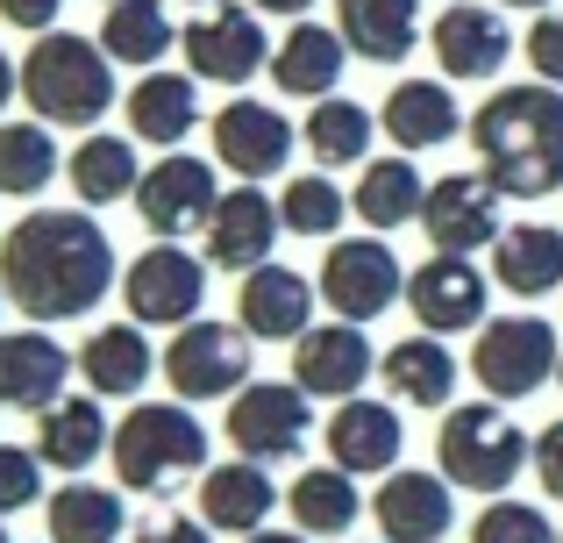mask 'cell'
I'll use <instances>...</instances> for the list:
<instances>
[{"instance_id":"obj_44","label":"cell","mask_w":563,"mask_h":543,"mask_svg":"<svg viewBox=\"0 0 563 543\" xmlns=\"http://www.w3.org/2000/svg\"><path fill=\"white\" fill-rule=\"evenodd\" d=\"M57 8H65V0H0V22H14V29H51L57 22Z\"/></svg>"},{"instance_id":"obj_51","label":"cell","mask_w":563,"mask_h":543,"mask_svg":"<svg viewBox=\"0 0 563 543\" xmlns=\"http://www.w3.org/2000/svg\"><path fill=\"white\" fill-rule=\"evenodd\" d=\"M108 8H114V0H108Z\"/></svg>"},{"instance_id":"obj_52","label":"cell","mask_w":563,"mask_h":543,"mask_svg":"<svg viewBox=\"0 0 563 543\" xmlns=\"http://www.w3.org/2000/svg\"><path fill=\"white\" fill-rule=\"evenodd\" d=\"M0 543H8V536H0Z\"/></svg>"},{"instance_id":"obj_39","label":"cell","mask_w":563,"mask_h":543,"mask_svg":"<svg viewBox=\"0 0 563 543\" xmlns=\"http://www.w3.org/2000/svg\"><path fill=\"white\" fill-rule=\"evenodd\" d=\"M278 215H286L292 237H335V222H343V194H335L329 180H292L286 200H278Z\"/></svg>"},{"instance_id":"obj_49","label":"cell","mask_w":563,"mask_h":543,"mask_svg":"<svg viewBox=\"0 0 563 543\" xmlns=\"http://www.w3.org/2000/svg\"><path fill=\"white\" fill-rule=\"evenodd\" d=\"M507 8H550V0H507Z\"/></svg>"},{"instance_id":"obj_15","label":"cell","mask_w":563,"mask_h":543,"mask_svg":"<svg viewBox=\"0 0 563 543\" xmlns=\"http://www.w3.org/2000/svg\"><path fill=\"white\" fill-rule=\"evenodd\" d=\"M372 344H364V322L335 315L329 329H307L292 344V387L307 393H329V401H357V387L372 379Z\"/></svg>"},{"instance_id":"obj_33","label":"cell","mask_w":563,"mask_h":543,"mask_svg":"<svg viewBox=\"0 0 563 543\" xmlns=\"http://www.w3.org/2000/svg\"><path fill=\"white\" fill-rule=\"evenodd\" d=\"M357 515H364V501H357L343 465H314V473L292 479V522H300L307 536H343Z\"/></svg>"},{"instance_id":"obj_14","label":"cell","mask_w":563,"mask_h":543,"mask_svg":"<svg viewBox=\"0 0 563 543\" xmlns=\"http://www.w3.org/2000/svg\"><path fill=\"white\" fill-rule=\"evenodd\" d=\"M407 307L428 336H450V329H478L485 322V272L456 251H435L421 272H407Z\"/></svg>"},{"instance_id":"obj_35","label":"cell","mask_w":563,"mask_h":543,"mask_svg":"<svg viewBox=\"0 0 563 543\" xmlns=\"http://www.w3.org/2000/svg\"><path fill=\"white\" fill-rule=\"evenodd\" d=\"M100 51L114 57V65H157V57L172 51V22L157 0H114L108 22H100Z\"/></svg>"},{"instance_id":"obj_2","label":"cell","mask_w":563,"mask_h":543,"mask_svg":"<svg viewBox=\"0 0 563 543\" xmlns=\"http://www.w3.org/2000/svg\"><path fill=\"white\" fill-rule=\"evenodd\" d=\"M471 151L493 194L507 200H542L563 194V86H499L471 115Z\"/></svg>"},{"instance_id":"obj_19","label":"cell","mask_w":563,"mask_h":543,"mask_svg":"<svg viewBox=\"0 0 563 543\" xmlns=\"http://www.w3.org/2000/svg\"><path fill=\"white\" fill-rule=\"evenodd\" d=\"M435 57L450 79H493L514 57V29L499 22L493 8H471V0H450L435 22Z\"/></svg>"},{"instance_id":"obj_17","label":"cell","mask_w":563,"mask_h":543,"mask_svg":"<svg viewBox=\"0 0 563 543\" xmlns=\"http://www.w3.org/2000/svg\"><path fill=\"white\" fill-rule=\"evenodd\" d=\"M235 315H243L250 336H264V344H300L307 329H314V286H307L292 265H272L264 258L257 272H243V293H235Z\"/></svg>"},{"instance_id":"obj_46","label":"cell","mask_w":563,"mask_h":543,"mask_svg":"<svg viewBox=\"0 0 563 543\" xmlns=\"http://www.w3.org/2000/svg\"><path fill=\"white\" fill-rule=\"evenodd\" d=\"M250 8H257V14H307L314 0H250Z\"/></svg>"},{"instance_id":"obj_9","label":"cell","mask_w":563,"mask_h":543,"mask_svg":"<svg viewBox=\"0 0 563 543\" xmlns=\"http://www.w3.org/2000/svg\"><path fill=\"white\" fill-rule=\"evenodd\" d=\"M399 286H407V272H399V258L385 251L378 237L335 243L329 265H321V301H329L343 322H372V315H385V307L399 301Z\"/></svg>"},{"instance_id":"obj_4","label":"cell","mask_w":563,"mask_h":543,"mask_svg":"<svg viewBox=\"0 0 563 543\" xmlns=\"http://www.w3.org/2000/svg\"><path fill=\"white\" fill-rule=\"evenodd\" d=\"M192 465H207V430L179 401H143L122 415V430H114V479L122 487L151 493L172 473H192Z\"/></svg>"},{"instance_id":"obj_26","label":"cell","mask_w":563,"mask_h":543,"mask_svg":"<svg viewBox=\"0 0 563 543\" xmlns=\"http://www.w3.org/2000/svg\"><path fill=\"white\" fill-rule=\"evenodd\" d=\"M493 279L507 293H521V301H536V293H563V229H550V222L507 229L499 251H493Z\"/></svg>"},{"instance_id":"obj_21","label":"cell","mask_w":563,"mask_h":543,"mask_svg":"<svg viewBox=\"0 0 563 543\" xmlns=\"http://www.w3.org/2000/svg\"><path fill=\"white\" fill-rule=\"evenodd\" d=\"M378 122H385V137L399 143V151H435V143H450L456 137V94L442 79H399L393 94H385V108H378Z\"/></svg>"},{"instance_id":"obj_38","label":"cell","mask_w":563,"mask_h":543,"mask_svg":"<svg viewBox=\"0 0 563 543\" xmlns=\"http://www.w3.org/2000/svg\"><path fill=\"white\" fill-rule=\"evenodd\" d=\"M300 137H307V151H314L321 165H357V158L372 151V115H364L357 100H335L329 94L314 115H307Z\"/></svg>"},{"instance_id":"obj_48","label":"cell","mask_w":563,"mask_h":543,"mask_svg":"<svg viewBox=\"0 0 563 543\" xmlns=\"http://www.w3.org/2000/svg\"><path fill=\"white\" fill-rule=\"evenodd\" d=\"M250 543H307V536H278V530H264V536H250Z\"/></svg>"},{"instance_id":"obj_18","label":"cell","mask_w":563,"mask_h":543,"mask_svg":"<svg viewBox=\"0 0 563 543\" xmlns=\"http://www.w3.org/2000/svg\"><path fill=\"white\" fill-rule=\"evenodd\" d=\"M278 222H286V215H278L264 194L235 186V194H221L214 215H207V258H214L221 272H257L264 258H272V243H278Z\"/></svg>"},{"instance_id":"obj_22","label":"cell","mask_w":563,"mask_h":543,"mask_svg":"<svg viewBox=\"0 0 563 543\" xmlns=\"http://www.w3.org/2000/svg\"><path fill=\"white\" fill-rule=\"evenodd\" d=\"M372 508H378V530L393 543H435V536H450V522H456L450 487L428 479V473H393Z\"/></svg>"},{"instance_id":"obj_36","label":"cell","mask_w":563,"mask_h":543,"mask_svg":"<svg viewBox=\"0 0 563 543\" xmlns=\"http://www.w3.org/2000/svg\"><path fill=\"white\" fill-rule=\"evenodd\" d=\"M122 536V493L65 487L51 493V543H114Z\"/></svg>"},{"instance_id":"obj_1","label":"cell","mask_w":563,"mask_h":543,"mask_svg":"<svg viewBox=\"0 0 563 543\" xmlns=\"http://www.w3.org/2000/svg\"><path fill=\"white\" fill-rule=\"evenodd\" d=\"M0 286L29 322H71L108 301L114 286V243L79 208H36L0 243Z\"/></svg>"},{"instance_id":"obj_10","label":"cell","mask_w":563,"mask_h":543,"mask_svg":"<svg viewBox=\"0 0 563 543\" xmlns=\"http://www.w3.org/2000/svg\"><path fill=\"white\" fill-rule=\"evenodd\" d=\"M122 293H129V315H136V322H165V329H186V322H200L207 272H200V258H186L179 243H165V251H143L136 265H129Z\"/></svg>"},{"instance_id":"obj_42","label":"cell","mask_w":563,"mask_h":543,"mask_svg":"<svg viewBox=\"0 0 563 543\" xmlns=\"http://www.w3.org/2000/svg\"><path fill=\"white\" fill-rule=\"evenodd\" d=\"M528 65H536V79L563 86V14H542V22L528 29Z\"/></svg>"},{"instance_id":"obj_37","label":"cell","mask_w":563,"mask_h":543,"mask_svg":"<svg viewBox=\"0 0 563 543\" xmlns=\"http://www.w3.org/2000/svg\"><path fill=\"white\" fill-rule=\"evenodd\" d=\"M57 180V143L43 122H8L0 129V194H43Z\"/></svg>"},{"instance_id":"obj_5","label":"cell","mask_w":563,"mask_h":543,"mask_svg":"<svg viewBox=\"0 0 563 543\" xmlns=\"http://www.w3.org/2000/svg\"><path fill=\"white\" fill-rule=\"evenodd\" d=\"M435 458H442V479H456V487H471V493H499L514 473H521L528 436L514 430L499 408L471 401V408H456V415L442 422Z\"/></svg>"},{"instance_id":"obj_30","label":"cell","mask_w":563,"mask_h":543,"mask_svg":"<svg viewBox=\"0 0 563 543\" xmlns=\"http://www.w3.org/2000/svg\"><path fill=\"white\" fill-rule=\"evenodd\" d=\"M100 444H108V422H100L93 401L43 408V422H36V458L43 465H57V473H86V465L100 458Z\"/></svg>"},{"instance_id":"obj_27","label":"cell","mask_w":563,"mask_h":543,"mask_svg":"<svg viewBox=\"0 0 563 543\" xmlns=\"http://www.w3.org/2000/svg\"><path fill=\"white\" fill-rule=\"evenodd\" d=\"M335 22H343V43L357 57H372V65H399L421 43L413 0H335Z\"/></svg>"},{"instance_id":"obj_40","label":"cell","mask_w":563,"mask_h":543,"mask_svg":"<svg viewBox=\"0 0 563 543\" xmlns=\"http://www.w3.org/2000/svg\"><path fill=\"white\" fill-rule=\"evenodd\" d=\"M471 543H563L542 508H521V501H493L478 522H471Z\"/></svg>"},{"instance_id":"obj_13","label":"cell","mask_w":563,"mask_h":543,"mask_svg":"<svg viewBox=\"0 0 563 543\" xmlns=\"http://www.w3.org/2000/svg\"><path fill=\"white\" fill-rule=\"evenodd\" d=\"M307 436V387H278V379H264V387H243L229 408V444L243 450V458L272 465V458H292Z\"/></svg>"},{"instance_id":"obj_16","label":"cell","mask_w":563,"mask_h":543,"mask_svg":"<svg viewBox=\"0 0 563 543\" xmlns=\"http://www.w3.org/2000/svg\"><path fill=\"white\" fill-rule=\"evenodd\" d=\"M214 158L235 180H272L292 158V122L278 108H264V100H229L214 115Z\"/></svg>"},{"instance_id":"obj_31","label":"cell","mask_w":563,"mask_h":543,"mask_svg":"<svg viewBox=\"0 0 563 543\" xmlns=\"http://www.w3.org/2000/svg\"><path fill=\"white\" fill-rule=\"evenodd\" d=\"M421 200H428V180L413 172L407 151H399V158H378V165H364V180H357V215H364L372 229L413 222V215H421Z\"/></svg>"},{"instance_id":"obj_32","label":"cell","mask_w":563,"mask_h":543,"mask_svg":"<svg viewBox=\"0 0 563 543\" xmlns=\"http://www.w3.org/2000/svg\"><path fill=\"white\" fill-rule=\"evenodd\" d=\"M151 344H143L136 329H122V322H108V329H93L86 336V350H79V372H86V387L93 393H136L143 379H151Z\"/></svg>"},{"instance_id":"obj_8","label":"cell","mask_w":563,"mask_h":543,"mask_svg":"<svg viewBox=\"0 0 563 543\" xmlns=\"http://www.w3.org/2000/svg\"><path fill=\"white\" fill-rule=\"evenodd\" d=\"M499 200H507V194H493L485 172H450V180H435L428 200H421L428 243H435V251H456V258L499 243V237H507V229H499Z\"/></svg>"},{"instance_id":"obj_20","label":"cell","mask_w":563,"mask_h":543,"mask_svg":"<svg viewBox=\"0 0 563 543\" xmlns=\"http://www.w3.org/2000/svg\"><path fill=\"white\" fill-rule=\"evenodd\" d=\"M71 365L79 358H65V344H51L43 329L0 336V408H57Z\"/></svg>"},{"instance_id":"obj_25","label":"cell","mask_w":563,"mask_h":543,"mask_svg":"<svg viewBox=\"0 0 563 543\" xmlns=\"http://www.w3.org/2000/svg\"><path fill=\"white\" fill-rule=\"evenodd\" d=\"M343 29H321V22H300L286 43L272 51V79L278 94H300V100H329L335 79H343Z\"/></svg>"},{"instance_id":"obj_23","label":"cell","mask_w":563,"mask_h":543,"mask_svg":"<svg viewBox=\"0 0 563 543\" xmlns=\"http://www.w3.org/2000/svg\"><path fill=\"white\" fill-rule=\"evenodd\" d=\"M272 501H278V487L264 479L257 458H229V465H214V473L200 479V515H207V530L257 536L264 515H272Z\"/></svg>"},{"instance_id":"obj_28","label":"cell","mask_w":563,"mask_h":543,"mask_svg":"<svg viewBox=\"0 0 563 543\" xmlns=\"http://www.w3.org/2000/svg\"><path fill=\"white\" fill-rule=\"evenodd\" d=\"M378 372H385V387H393L407 408H442L456 393V358L435 344V336H407V344H393Z\"/></svg>"},{"instance_id":"obj_43","label":"cell","mask_w":563,"mask_h":543,"mask_svg":"<svg viewBox=\"0 0 563 543\" xmlns=\"http://www.w3.org/2000/svg\"><path fill=\"white\" fill-rule=\"evenodd\" d=\"M536 473H542V487L563 501V422H550V430L536 436Z\"/></svg>"},{"instance_id":"obj_50","label":"cell","mask_w":563,"mask_h":543,"mask_svg":"<svg viewBox=\"0 0 563 543\" xmlns=\"http://www.w3.org/2000/svg\"><path fill=\"white\" fill-rule=\"evenodd\" d=\"M556 379H563V365H556Z\"/></svg>"},{"instance_id":"obj_45","label":"cell","mask_w":563,"mask_h":543,"mask_svg":"<svg viewBox=\"0 0 563 543\" xmlns=\"http://www.w3.org/2000/svg\"><path fill=\"white\" fill-rule=\"evenodd\" d=\"M143 543H207L200 522H186V515H157L151 530H143Z\"/></svg>"},{"instance_id":"obj_12","label":"cell","mask_w":563,"mask_h":543,"mask_svg":"<svg viewBox=\"0 0 563 543\" xmlns=\"http://www.w3.org/2000/svg\"><path fill=\"white\" fill-rule=\"evenodd\" d=\"M264 57H272V43H264V22L250 8H214L200 22H186V72L192 79L243 86V79H257Z\"/></svg>"},{"instance_id":"obj_34","label":"cell","mask_w":563,"mask_h":543,"mask_svg":"<svg viewBox=\"0 0 563 543\" xmlns=\"http://www.w3.org/2000/svg\"><path fill=\"white\" fill-rule=\"evenodd\" d=\"M143 172H136V151H129L122 137H86L79 151H71V194L86 200V208H108V200L136 194Z\"/></svg>"},{"instance_id":"obj_24","label":"cell","mask_w":563,"mask_h":543,"mask_svg":"<svg viewBox=\"0 0 563 543\" xmlns=\"http://www.w3.org/2000/svg\"><path fill=\"white\" fill-rule=\"evenodd\" d=\"M329 458L343 473H393L399 465V415L385 401H343L329 415Z\"/></svg>"},{"instance_id":"obj_6","label":"cell","mask_w":563,"mask_h":543,"mask_svg":"<svg viewBox=\"0 0 563 543\" xmlns=\"http://www.w3.org/2000/svg\"><path fill=\"white\" fill-rule=\"evenodd\" d=\"M556 329L542 315H499L478 329V350H471V372L493 401H528V393L550 387L556 372Z\"/></svg>"},{"instance_id":"obj_11","label":"cell","mask_w":563,"mask_h":543,"mask_svg":"<svg viewBox=\"0 0 563 543\" xmlns=\"http://www.w3.org/2000/svg\"><path fill=\"white\" fill-rule=\"evenodd\" d=\"M214 200H221V194H214V165H207V158H186V151L157 158V165L143 172V186H136V215L157 229V237L207 229Z\"/></svg>"},{"instance_id":"obj_41","label":"cell","mask_w":563,"mask_h":543,"mask_svg":"<svg viewBox=\"0 0 563 543\" xmlns=\"http://www.w3.org/2000/svg\"><path fill=\"white\" fill-rule=\"evenodd\" d=\"M36 450H22V444H0V515H14V508H36V493H43V479H36Z\"/></svg>"},{"instance_id":"obj_29","label":"cell","mask_w":563,"mask_h":543,"mask_svg":"<svg viewBox=\"0 0 563 543\" xmlns=\"http://www.w3.org/2000/svg\"><path fill=\"white\" fill-rule=\"evenodd\" d=\"M200 122V94H192V79L179 72H151V79H136V94H129V129H136L143 143H179L186 129Z\"/></svg>"},{"instance_id":"obj_47","label":"cell","mask_w":563,"mask_h":543,"mask_svg":"<svg viewBox=\"0 0 563 543\" xmlns=\"http://www.w3.org/2000/svg\"><path fill=\"white\" fill-rule=\"evenodd\" d=\"M14 86H22V65H8V51H0V108H8Z\"/></svg>"},{"instance_id":"obj_3","label":"cell","mask_w":563,"mask_h":543,"mask_svg":"<svg viewBox=\"0 0 563 543\" xmlns=\"http://www.w3.org/2000/svg\"><path fill=\"white\" fill-rule=\"evenodd\" d=\"M22 94L29 108L43 115V122H65V129H86L108 115L114 100V57L100 51V43L86 36H57V29H43L36 51L22 57Z\"/></svg>"},{"instance_id":"obj_7","label":"cell","mask_w":563,"mask_h":543,"mask_svg":"<svg viewBox=\"0 0 563 543\" xmlns=\"http://www.w3.org/2000/svg\"><path fill=\"white\" fill-rule=\"evenodd\" d=\"M165 379L179 401H221V393H243L250 379V329L229 322H186L165 350Z\"/></svg>"}]
</instances>
